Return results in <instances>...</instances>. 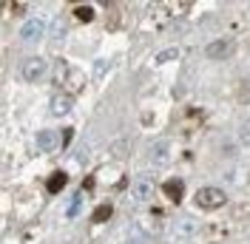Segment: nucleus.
<instances>
[{"label":"nucleus","instance_id":"f257e3e1","mask_svg":"<svg viewBox=\"0 0 250 244\" xmlns=\"http://www.w3.org/2000/svg\"><path fill=\"white\" fill-rule=\"evenodd\" d=\"M196 233H199V222L193 216H179V219H173L171 224H168V236H171L173 242H188Z\"/></svg>","mask_w":250,"mask_h":244},{"label":"nucleus","instance_id":"f03ea898","mask_svg":"<svg viewBox=\"0 0 250 244\" xmlns=\"http://www.w3.org/2000/svg\"><path fill=\"white\" fill-rule=\"evenodd\" d=\"M228 202L225 196V190H219V187H202L199 193H196V207H202V210H216Z\"/></svg>","mask_w":250,"mask_h":244},{"label":"nucleus","instance_id":"7ed1b4c3","mask_svg":"<svg viewBox=\"0 0 250 244\" xmlns=\"http://www.w3.org/2000/svg\"><path fill=\"white\" fill-rule=\"evenodd\" d=\"M43 74H46V60L43 57H26L20 62V77L23 80L37 82V80H43Z\"/></svg>","mask_w":250,"mask_h":244},{"label":"nucleus","instance_id":"20e7f679","mask_svg":"<svg viewBox=\"0 0 250 244\" xmlns=\"http://www.w3.org/2000/svg\"><path fill=\"white\" fill-rule=\"evenodd\" d=\"M43 34H46V23H43V20H29V23L20 29V40H23V43H37Z\"/></svg>","mask_w":250,"mask_h":244},{"label":"nucleus","instance_id":"39448f33","mask_svg":"<svg viewBox=\"0 0 250 244\" xmlns=\"http://www.w3.org/2000/svg\"><path fill=\"white\" fill-rule=\"evenodd\" d=\"M154 190H156V184L148 179V176H142V179H137L134 182V187H131V196L137 199V202H148V199L154 196Z\"/></svg>","mask_w":250,"mask_h":244},{"label":"nucleus","instance_id":"423d86ee","mask_svg":"<svg viewBox=\"0 0 250 244\" xmlns=\"http://www.w3.org/2000/svg\"><path fill=\"white\" fill-rule=\"evenodd\" d=\"M230 51H233V43H230V40H216V43H210V46L205 48V57L222 60V57H228Z\"/></svg>","mask_w":250,"mask_h":244},{"label":"nucleus","instance_id":"0eeeda50","mask_svg":"<svg viewBox=\"0 0 250 244\" xmlns=\"http://www.w3.org/2000/svg\"><path fill=\"white\" fill-rule=\"evenodd\" d=\"M162 193L171 199V202H182V196H185V184H182V179H168V182L162 184Z\"/></svg>","mask_w":250,"mask_h":244},{"label":"nucleus","instance_id":"6e6552de","mask_svg":"<svg viewBox=\"0 0 250 244\" xmlns=\"http://www.w3.org/2000/svg\"><path fill=\"white\" fill-rule=\"evenodd\" d=\"M48 111H51L54 117H65V114L71 111V97H68V94H57V97L51 100Z\"/></svg>","mask_w":250,"mask_h":244},{"label":"nucleus","instance_id":"1a4fd4ad","mask_svg":"<svg viewBox=\"0 0 250 244\" xmlns=\"http://www.w3.org/2000/svg\"><path fill=\"white\" fill-rule=\"evenodd\" d=\"M148 159H151V165H165V159H168V142H154Z\"/></svg>","mask_w":250,"mask_h":244},{"label":"nucleus","instance_id":"9d476101","mask_svg":"<svg viewBox=\"0 0 250 244\" xmlns=\"http://www.w3.org/2000/svg\"><path fill=\"white\" fill-rule=\"evenodd\" d=\"M65 182H68L65 170H54V173L48 176V182H46V190H48V193H60L62 187H65Z\"/></svg>","mask_w":250,"mask_h":244},{"label":"nucleus","instance_id":"9b49d317","mask_svg":"<svg viewBox=\"0 0 250 244\" xmlns=\"http://www.w3.org/2000/svg\"><path fill=\"white\" fill-rule=\"evenodd\" d=\"M57 134H54V131H40V134H37V148H40V151H54V148H57Z\"/></svg>","mask_w":250,"mask_h":244},{"label":"nucleus","instance_id":"f8f14e48","mask_svg":"<svg viewBox=\"0 0 250 244\" xmlns=\"http://www.w3.org/2000/svg\"><path fill=\"white\" fill-rule=\"evenodd\" d=\"M111 216H114V210H111V204H100V207L94 210V222H97V224H103V222H108Z\"/></svg>","mask_w":250,"mask_h":244},{"label":"nucleus","instance_id":"ddd939ff","mask_svg":"<svg viewBox=\"0 0 250 244\" xmlns=\"http://www.w3.org/2000/svg\"><path fill=\"white\" fill-rule=\"evenodd\" d=\"M74 17L83 20V23H91L94 20V6H77V9H74Z\"/></svg>","mask_w":250,"mask_h":244},{"label":"nucleus","instance_id":"4468645a","mask_svg":"<svg viewBox=\"0 0 250 244\" xmlns=\"http://www.w3.org/2000/svg\"><path fill=\"white\" fill-rule=\"evenodd\" d=\"M239 102L250 105V80H245V82L239 85Z\"/></svg>","mask_w":250,"mask_h":244},{"label":"nucleus","instance_id":"2eb2a0df","mask_svg":"<svg viewBox=\"0 0 250 244\" xmlns=\"http://www.w3.org/2000/svg\"><path fill=\"white\" fill-rule=\"evenodd\" d=\"M114 156H117V159H123V156H128V142H125V139H120V142H114Z\"/></svg>","mask_w":250,"mask_h":244},{"label":"nucleus","instance_id":"dca6fc26","mask_svg":"<svg viewBox=\"0 0 250 244\" xmlns=\"http://www.w3.org/2000/svg\"><path fill=\"white\" fill-rule=\"evenodd\" d=\"M77 210H80V193H74V196H71V204H68V210H65V216H68V219H74Z\"/></svg>","mask_w":250,"mask_h":244},{"label":"nucleus","instance_id":"f3484780","mask_svg":"<svg viewBox=\"0 0 250 244\" xmlns=\"http://www.w3.org/2000/svg\"><path fill=\"white\" fill-rule=\"evenodd\" d=\"M239 139H242L245 145H250V122H242V128H239Z\"/></svg>","mask_w":250,"mask_h":244},{"label":"nucleus","instance_id":"a211bd4d","mask_svg":"<svg viewBox=\"0 0 250 244\" xmlns=\"http://www.w3.org/2000/svg\"><path fill=\"white\" fill-rule=\"evenodd\" d=\"M171 57H176V48H168V51L156 54V62H165V60H171Z\"/></svg>","mask_w":250,"mask_h":244},{"label":"nucleus","instance_id":"6ab92c4d","mask_svg":"<svg viewBox=\"0 0 250 244\" xmlns=\"http://www.w3.org/2000/svg\"><path fill=\"white\" fill-rule=\"evenodd\" d=\"M12 9H15V15H23V12H26V3H15Z\"/></svg>","mask_w":250,"mask_h":244},{"label":"nucleus","instance_id":"aec40b11","mask_svg":"<svg viewBox=\"0 0 250 244\" xmlns=\"http://www.w3.org/2000/svg\"><path fill=\"white\" fill-rule=\"evenodd\" d=\"M123 244H142V242H140V239H125Z\"/></svg>","mask_w":250,"mask_h":244}]
</instances>
